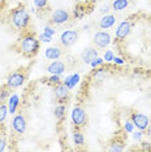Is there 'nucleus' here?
Listing matches in <instances>:
<instances>
[{
	"label": "nucleus",
	"instance_id": "obj_19",
	"mask_svg": "<svg viewBox=\"0 0 151 152\" xmlns=\"http://www.w3.org/2000/svg\"><path fill=\"white\" fill-rule=\"evenodd\" d=\"M38 12H44L48 9V0H33Z\"/></svg>",
	"mask_w": 151,
	"mask_h": 152
},
{
	"label": "nucleus",
	"instance_id": "obj_25",
	"mask_svg": "<svg viewBox=\"0 0 151 152\" xmlns=\"http://www.w3.org/2000/svg\"><path fill=\"white\" fill-rule=\"evenodd\" d=\"M11 92H12V90L9 88L7 85H4L1 88H0V100H1V102H5L7 98L11 96Z\"/></svg>",
	"mask_w": 151,
	"mask_h": 152
},
{
	"label": "nucleus",
	"instance_id": "obj_3",
	"mask_svg": "<svg viewBox=\"0 0 151 152\" xmlns=\"http://www.w3.org/2000/svg\"><path fill=\"white\" fill-rule=\"evenodd\" d=\"M26 79H27V69L20 68V69H17V70H13L12 73H9V75L7 77L5 85L11 90H16V88L23 86Z\"/></svg>",
	"mask_w": 151,
	"mask_h": 152
},
{
	"label": "nucleus",
	"instance_id": "obj_12",
	"mask_svg": "<svg viewBox=\"0 0 151 152\" xmlns=\"http://www.w3.org/2000/svg\"><path fill=\"white\" fill-rule=\"evenodd\" d=\"M99 57V51L97 50V48L94 47H87L85 48L84 51H82L81 53V58L82 61H84L85 64H91L92 61L95 60V58Z\"/></svg>",
	"mask_w": 151,
	"mask_h": 152
},
{
	"label": "nucleus",
	"instance_id": "obj_17",
	"mask_svg": "<svg viewBox=\"0 0 151 152\" xmlns=\"http://www.w3.org/2000/svg\"><path fill=\"white\" fill-rule=\"evenodd\" d=\"M73 140L77 146H82L85 143V139H84V134L81 133L80 127H77L74 131H73Z\"/></svg>",
	"mask_w": 151,
	"mask_h": 152
},
{
	"label": "nucleus",
	"instance_id": "obj_11",
	"mask_svg": "<svg viewBox=\"0 0 151 152\" xmlns=\"http://www.w3.org/2000/svg\"><path fill=\"white\" fill-rule=\"evenodd\" d=\"M132 31V22L130 21H122L116 29V38L119 40H125L128 35Z\"/></svg>",
	"mask_w": 151,
	"mask_h": 152
},
{
	"label": "nucleus",
	"instance_id": "obj_35",
	"mask_svg": "<svg viewBox=\"0 0 151 152\" xmlns=\"http://www.w3.org/2000/svg\"><path fill=\"white\" fill-rule=\"evenodd\" d=\"M141 137H142V133H136V134H134V138H136V139H138V138H141Z\"/></svg>",
	"mask_w": 151,
	"mask_h": 152
},
{
	"label": "nucleus",
	"instance_id": "obj_8",
	"mask_svg": "<svg viewBox=\"0 0 151 152\" xmlns=\"http://www.w3.org/2000/svg\"><path fill=\"white\" fill-rule=\"evenodd\" d=\"M77 39H78V31H76V30H67V31H64L60 35L59 44L64 48H68L73 46L77 42Z\"/></svg>",
	"mask_w": 151,
	"mask_h": 152
},
{
	"label": "nucleus",
	"instance_id": "obj_9",
	"mask_svg": "<svg viewBox=\"0 0 151 152\" xmlns=\"http://www.w3.org/2000/svg\"><path fill=\"white\" fill-rule=\"evenodd\" d=\"M70 18V15L68 11L65 9H56L51 13V18H50V23L51 25H63V23L68 22Z\"/></svg>",
	"mask_w": 151,
	"mask_h": 152
},
{
	"label": "nucleus",
	"instance_id": "obj_2",
	"mask_svg": "<svg viewBox=\"0 0 151 152\" xmlns=\"http://www.w3.org/2000/svg\"><path fill=\"white\" fill-rule=\"evenodd\" d=\"M9 25L17 31H23L30 26V15L23 5L13 8L9 15Z\"/></svg>",
	"mask_w": 151,
	"mask_h": 152
},
{
	"label": "nucleus",
	"instance_id": "obj_18",
	"mask_svg": "<svg viewBox=\"0 0 151 152\" xmlns=\"http://www.w3.org/2000/svg\"><path fill=\"white\" fill-rule=\"evenodd\" d=\"M78 81H80V75L78 74H73V75H70V77H68V78H65V81H64V83L68 86L70 90L74 87L78 83Z\"/></svg>",
	"mask_w": 151,
	"mask_h": 152
},
{
	"label": "nucleus",
	"instance_id": "obj_5",
	"mask_svg": "<svg viewBox=\"0 0 151 152\" xmlns=\"http://www.w3.org/2000/svg\"><path fill=\"white\" fill-rule=\"evenodd\" d=\"M54 94H55V98H56L57 103H59V104H64V103H67V100L69 99L70 88L68 87L64 82H60V83L55 85Z\"/></svg>",
	"mask_w": 151,
	"mask_h": 152
},
{
	"label": "nucleus",
	"instance_id": "obj_36",
	"mask_svg": "<svg viewBox=\"0 0 151 152\" xmlns=\"http://www.w3.org/2000/svg\"><path fill=\"white\" fill-rule=\"evenodd\" d=\"M87 3H91V4H95V3H98V1H100V0H86Z\"/></svg>",
	"mask_w": 151,
	"mask_h": 152
},
{
	"label": "nucleus",
	"instance_id": "obj_15",
	"mask_svg": "<svg viewBox=\"0 0 151 152\" xmlns=\"http://www.w3.org/2000/svg\"><path fill=\"white\" fill-rule=\"evenodd\" d=\"M115 22H116V17L113 15H104L100 18V21H99V27L104 29V30L111 29V27L115 25Z\"/></svg>",
	"mask_w": 151,
	"mask_h": 152
},
{
	"label": "nucleus",
	"instance_id": "obj_27",
	"mask_svg": "<svg viewBox=\"0 0 151 152\" xmlns=\"http://www.w3.org/2000/svg\"><path fill=\"white\" fill-rule=\"evenodd\" d=\"M60 78H59V75H56V74H52V77H51L48 79V83L51 85H57V83H60Z\"/></svg>",
	"mask_w": 151,
	"mask_h": 152
},
{
	"label": "nucleus",
	"instance_id": "obj_28",
	"mask_svg": "<svg viewBox=\"0 0 151 152\" xmlns=\"http://www.w3.org/2000/svg\"><path fill=\"white\" fill-rule=\"evenodd\" d=\"M133 127H134V125H133L132 121H126V122H125V126H124V129H125L126 133H132V131H133Z\"/></svg>",
	"mask_w": 151,
	"mask_h": 152
},
{
	"label": "nucleus",
	"instance_id": "obj_33",
	"mask_svg": "<svg viewBox=\"0 0 151 152\" xmlns=\"http://www.w3.org/2000/svg\"><path fill=\"white\" fill-rule=\"evenodd\" d=\"M113 61H115L116 64H124V61H122L120 57H113Z\"/></svg>",
	"mask_w": 151,
	"mask_h": 152
},
{
	"label": "nucleus",
	"instance_id": "obj_14",
	"mask_svg": "<svg viewBox=\"0 0 151 152\" xmlns=\"http://www.w3.org/2000/svg\"><path fill=\"white\" fill-rule=\"evenodd\" d=\"M63 56V50L59 44H55L52 47H48L46 50V57L48 60H59V58Z\"/></svg>",
	"mask_w": 151,
	"mask_h": 152
},
{
	"label": "nucleus",
	"instance_id": "obj_10",
	"mask_svg": "<svg viewBox=\"0 0 151 152\" xmlns=\"http://www.w3.org/2000/svg\"><path fill=\"white\" fill-rule=\"evenodd\" d=\"M130 121L133 122L134 127H137L138 130H146L147 126H149V117L146 115H142V113H138V112H132L130 115Z\"/></svg>",
	"mask_w": 151,
	"mask_h": 152
},
{
	"label": "nucleus",
	"instance_id": "obj_30",
	"mask_svg": "<svg viewBox=\"0 0 151 152\" xmlns=\"http://www.w3.org/2000/svg\"><path fill=\"white\" fill-rule=\"evenodd\" d=\"M44 34H47V35L52 37L54 34H55V29H52L51 26H46V27H44Z\"/></svg>",
	"mask_w": 151,
	"mask_h": 152
},
{
	"label": "nucleus",
	"instance_id": "obj_16",
	"mask_svg": "<svg viewBox=\"0 0 151 152\" xmlns=\"http://www.w3.org/2000/svg\"><path fill=\"white\" fill-rule=\"evenodd\" d=\"M129 0H113L112 1V9L115 11H122V9L128 8Z\"/></svg>",
	"mask_w": 151,
	"mask_h": 152
},
{
	"label": "nucleus",
	"instance_id": "obj_20",
	"mask_svg": "<svg viewBox=\"0 0 151 152\" xmlns=\"http://www.w3.org/2000/svg\"><path fill=\"white\" fill-rule=\"evenodd\" d=\"M86 13V9L84 8V4H77L73 8V17L74 18H82Z\"/></svg>",
	"mask_w": 151,
	"mask_h": 152
},
{
	"label": "nucleus",
	"instance_id": "obj_24",
	"mask_svg": "<svg viewBox=\"0 0 151 152\" xmlns=\"http://www.w3.org/2000/svg\"><path fill=\"white\" fill-rule=\"evenodd\" d=\"M55 117H56L57 120H63L64 116H65V105L64 104H59L55 108Z\"/></svg>",
	"mask_w": 151,
	"mask_h": 152
},
{
	"label": "nucleus",
	"instance_id": "obj_4",
	"mask_svg": "<svg viewBox=\"0 0 151 152\" xmlns=\"http://www.w3.org/2000/svg\"><path fill=\"white\" fill-rule=\"evenodd\" d=\"M11 126H12V131L16 135H23L25 134L27 127V118L23 115V110H20L18 113H16L11 122Z\"/></svg>",
	"mask_w": 151,
	"mask_h": 152
},
{
	"label": "nucleus",
	"instance_id": "obj_7",
	"mask_svg": "<svg viewBox=\"0 0 151 152\" xmlns=\"http://www.w3.org/2000/svg\"><path fill=\"white\" fill-rule=\"evenodd\" d=\"M112 42V37L108 31H97L92 38V44L97 48H106Z\"/></svg>",
	"mask_w": 151,
	"mask_h": 152
},
{
	"label": "nucleus",
	"instance_id": "obj_34",
	"mask_svg": "<svg viewBox=\"0 0 151 152\" xmlns=\"http://www.w3.org/2000/svg\"><path fill=\"white\" fill-rule=\"evenodd\" d=\"M147 135H149L151 138V120H150V122H149V126H147Z\"/></svg>",
	"mask_w": 151,
	"mask_h": 152
},
{
	"label": "nucleus",
	"instance_id": "obj_32",
	"mask_svg": "<svg viewBox=\"0 0 151 152\" xmlns=\"http://www.w3.org/2000/svg\"><path fill=\"white\" fill-rule=\"evenodd\" d=\"M51 38H52V37L47 35V34H42V35L39 37V39L43 40V42H51Z\"/></svg>",
	"mask_w": 151,
	"mask_h": 152
},
{
	"label": "nucleus",
	"instance_id": "obj_13",
	"mask_svg": "<svg viewBox=\"0 0 151 152\" xmlns=\"http://www.w3.org/2000/svg\"><path fill=\"white\" fill-rule=\"evenodd\" d=\"M65 69H67V65L64 64V61H60V60H54L51 64L47 65V72L50 74L60 75L61 73L65 72Z\"/></svg>",
	"mask_w": 151,
	"mask_h": 152
},
{
	"label": "nucleus",
	"instance_id": "obj_22",
	"mask_svg": "<svg viewBox=\"0 0 151 152\" xmlns=\"http://www.w3.org/2000/svg\"><path fill=\"white\" fill-rule=\"evenodd\" d=\"M7 113H8V108H7L5 102L0 100V125H4V121L7 118Z\"/></svg>",
	"mask_w": 151,
	"mask_h": 152
},
{
	"label": "nucleus",
	"instance_id": "obj_29",
	"mask_svg": "<svg viewBox=\"0 0 151 152\" xmlns=\"http://www.w3.org/2000/svg\"><path fill=\"white\" fill-rule=\"evenodd\" d=\"M103 63H104V60H103V58H99V57H98V58H95V60L92 61L90 65H91L92 68H97V66H99V65H102Z\"/></svg>",
	"mask_w": 151,
	"mask_h": 152
},
{
	"label": "nucleus",
	"instance_id": "obj_31",
	"mask_svg": "<svg viewBox=\"0 0 151 152\" xmlns=\"http://www.w3.org/2000/svg\"><path fill=\"white\" fill-rule=\"evenodd\" d=\"M113 53L111 52V51H107V52H106V55H104V60L106 61H112L113 60Z\"/></svg>",
	"mask_w": 151,
	"mask_h": 152
},
{
	"label": "nucleus",
	"instance_id": "obj_1",
	"mask_svg": "<svg viewBox=\"0 0 151 152\" xmlns=\"http://www.w3.org/2000/svg\"><path fill=\"white\" fill-rule=\"evenodd\" d=\"M29 29L30 27L23 30L21 37L18 38V40H17V48H18L20 53L22 56L32 58L34 56H37L38 51H39V38L35 35V33Z\"/></svg>",
	"mask_w": 151,
	"mask_h": 152
},
{
	"label": "nucleus",
	"instance_id": "obj_21",
	"mask_svg": "<svg viewBox=\"0 0 151 152\" xmlns=\"http://www.w3.org/2000/svg\"><path fill=\"white\" fill-rule=\"evenodd\" d=\"M17 105H18V96L17 95H11L9 96V112L16 113L17 110Z\"/></svg>",
	"mask_w": 151,
	"mask_h": 152
},
{
	"label": "nucleus",
	"instance_id": "obj_26",
	"mask_svg": "<svg viewBox=\"0 0 151 152\" xmlns=\"http://www.w3.org/2000/svg\"><path fill=\"white\" fill-rule=\"evenodd\" d=\"M109 151H122L124 150V143L122 142H113V143H111V146L108 147Z\"/></svg>",
	"mask_w": 151,
	"mask_h": 152
},
{
	"label": "nucleus",
	"instance_id": "obj_6",
	"mask_svg": "<svg viewBox=\"0 0 151 152\" xmlns=\"http://www.w3.org/2000/svg\"><path fill=\"white\" fill-rule=\"evenodd\" d=\"M72 122L76 127H82L87 122V115L82 107H74L72 110Z\"/></svg>",
	"mask_w": 151,
	"mask_h": 152
},
{
	"label": "nucleus",
	"instance_id": "obj_23",
	"mask_svg": "<svg viewBox=\"0 0 151 152\" xmlns=\"http://www.w3.org/2000/svg\"><path fill=\"white\" fill-rule=\"evenodd\" d=\"M5 146H7V135H5L4 125H0V152L5 150Z\"/></svg>",
	"mask_w": 151,
	"mask_h": 152
}]
</instances>
